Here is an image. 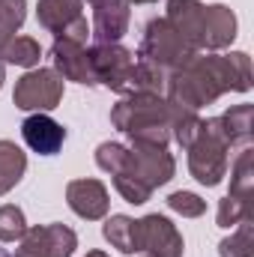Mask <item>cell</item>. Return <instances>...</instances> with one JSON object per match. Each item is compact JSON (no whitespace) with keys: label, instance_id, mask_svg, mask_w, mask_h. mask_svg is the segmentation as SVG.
I'll list each match as a JSON object with an SVG mask.
<instances>
[{"label":"cell","instance_id":"6da1fadb","mask_svg":"<svg viewBox=\"0 0 254 257\" xmlns=\"http://www.w3.org/2000/svg\"><path fill=\"white\" fill-rule=\"evenodd\" d=\"M251 90V60L245 51H233L227 57L209 54L194 57L189 66L174 72L165 84V99L200 111L203 105H212L224 93H248Z\"/></svg>","mask_w":254,"mask_h":257},{"label":"cell","instance_id":"7a4b0ae2","mask_svg":"<svg viewBox=\"0 0 254 257\" xmlns=\"http://www.w3.org/2000/svg\"><path fill=\"white\" fill-rule=\"evenodd\" d=\"M87 51H90L96 84H105L108 90H114L120 96H135V93H159V96H165L168 78L159 75L153 66L141 63L138 54L123 48L120 42L93 45Z\"/></svg>","mask_w":254,"mask_h":257},{"label":"cell","instance_id":"3957f363","mask_svg":"<svg viewBox=\"0 0 254 257\" xmlns=\"http://www.w3.org/2000/svg\"><path fill=\"white\" fill-rule=\"evenodd\" d=\"M111 123L117 132L129 135L132 144L168 147L171 144V102L159 93L123 96L111 108Z\"/></svg>","mask_w":254,"mask_h":257},{"label":"cell","instance_id":"277c9868","mask_svg":"<svg viewBox=\"0 0 254 257\" xmlns=\"http://www.w3.org/2000/svg\"><path fill=\"white\" fill-rule=\"evenodd\" d=\"M197 57V51L189 42L165 21V18H153L144 27V39L138 48V60L153 66L159 75L171 78L174 72H180L183 66H189Z\"/></svg>","mask_w":254,"mask_h":257},{"label":"cell","instance_id":"5b68a950","mask_svg":"<svg viewBox=\"0 0 254 257\" xmlns=\"http://www.w3.org/2000/svg\"><path fill=\"white\" fill-rule=\"evenodd\" d=\"M227 150H230V147L224 144L221 132L215 126V117H212V120H203L197 138L189 144L191 177H194L200 186H206V189L218 186V183L224 180V174H227Z\"/></svg>","mask_w":254,"mask_h":257},{"label":"cell","instance_id":"8992f818","mask_svg":"<svg viewBox=\"0 0 254 257\" xmlns=\"http://www.w3.org/2000/svg\"><path fill=\"white\" fill-rule=\"evenodd\" d=\"M12 102L21 111H54L63 102V78L54 69H30L15 81Z\"/></svg>","mask_w":254,"mask_h":257},{"label":"cell","instance_id":"52a82bcc","mask_svg":"<svg viewBox=\"0 0 254 257\" xmlns=\"http://www.w3.org/2000/svg\"><path fill=\"white\" fill-rule=\"evenodd\" d=\"M177 174V162L168 153V147H150V144H132L126 156V168L117 177H132L141 186H147L150 192H156L159 186L171 183Z\"/></svg>","mask_w":254,"mask_h":257},{"label":"cell","instance_id":"ba28073f","mask_svg":"<svg viewBox=\"0 0 254 257\" xmlns=\"http://www.w3.org/2000/svg\"><path fill=\"white\" fill-rule=\"evenodd\" d=\"M36 18L48 33H54V39H72L78 45H87L90 39L84 0H39Z\"/></svg>","mask_w":254,"mask_h":257},{"label":"cell","instance_id":"9c48e42d","mask_svg":"<svg viewBox=\"0 0 254 257\" xmlns=\"http://www.w3.org/2000/svg\"><path fill=\"white\" fill-rule=\"evenodd\" d=\"M135 251L150 257H183V236L171 218L150 212L135 221Z\"/></svg>","mask_w":254,"mask_h":257},{"label":"cell","instance_id":"30bf717a","mask_svg":"<svg viewBox=\"0 0 254 257\" xmlns=\"http://www.w3.org/2000/svg\"><path fill=\"white\" fill-rule=\"evenodd\" d=\"M78 248V236L66 224H36L27 227L18 239L15 257H72Z\"/></svg>","mask_w":254,"mask_h":257},{"label":"cell","instance_id":"8fae6325","mask_svg":"<svg viewBox=\"0 0 254 257\" xmlns=\"http://www.w3.org/2000/svg\"><path fill=\"white\" fill-rule=\"evenodd\" d=\"M90 9H93V27H90L93 45L120 42L129 33L132 12L126 0H90Z\"/></svg>","mask_w":254,"mask_h":257},{"label":"cell","instance_id":"7c38bea8","mask_svg":"<svg viewBox=\"0 0 254 257\" xmlns=\"http://www.w3.org/2000/svg\"><path fill=\"white\" fill-rule=\"evenodd\" d=\"M51 63H54V72L60 78H66V81L96 87V75H93V63H90L87 45H78L72 39H54V45H51Z\"/></svg>","mask_w":254,"mask_h":257},{"label":"cell","instance_id":"4fadbf2b","mask_svg":"<svg viewBox=\"0 0 254 257\" xmlns=\"http://www.w3.org/2000/svg\"><path fill=\"white\" fill-rule=\"evenodd\" d=\"M66 203L78 218L99 221L108 215V189L99 180H72L66 186Z\"/></svg>","mask_w":254,"mask_h":257},{"label":"cell","instance_id":"5bb4252c","mask_svg":"<svg viewBox=\"0 0 254 257\" xmlns=\"http://www.w3.org/2000/svg\"><path fill=\"white\" fill-rule=\"evenodd\" d=\"M165 21L189 42L194 51L203 48V3L200 0H168Z\"/></svg>","mask_w":254,"mask_h":257},{"label":"cell","instance_id":"9a60e30c","mask_svg":"<svg viewBox=\"0 0 254 257\" xmlns=\"http://www.w3.org/2000/svg\"><path fill=\"white\" fill-rule=\"evenodd\" d=\"M21 138H24V144H27L33 153H39V156H54V153H60V147H63L66 128L60 126L57 120H51L48 114H33V117H27V120L21 123Z\"/></svg>","mask_w":254,"mask_h":257},{"label":"cell","instance_id":"2e32d148","mask_svg":"<svg viewBox=\"0 0 254 257\" xmlns=\"http://www.w3.org/2000/svg\"><path fill=\"white\" fill-rule=\"evenodd\" d=\"M236 39V15L224 3L203 6V48L221 51Z\"/></svg>","mask_w":254,"mask_h":257},{"label":"cell","instance_id":"e0dca14e","mask_svg":"<svg viewBox=\"0 0 254 257\" xmlns=\"http://www.w3.org/2000/svg\"><path fill=\"white\" fill-rule=\"evenodd\" d=\"M251 117H254V105H236L227 114L215 117V126L221 132L227 147H251Z\"/></svg>","mask_w":254,"mask_h":257},{"label":"cell","instance_id":"ac0fdd59","mask_svg":"<svg viewBox=\"0 0 254 257\" xmlns=\"http://www.w3.org/2000/svg\"><path fill=\"white\" fill-rule=\"evenodd\" d=\"M24 171H27L24 150L18 144H12V141H0V197L21 183Z\"/></svg>","mask_w":254,"mask_h":257},{"label":"cell","instance_id":"d6986e66","mask_svg":"<svg viewBox=\"0 0 254 257\" xmlns=\"http://www.w3.org/2000/svg\"><path fill=\"white\" fill-rule=\"evenodd\" d=\"M227 194L254 206L251 203L254 200V150L251 147H242V153L236 156L233 171H230V192Z\"/></svg>","mask_w":254,"mask_h":257},{"label":"cell","instance_id":"ffe728a7","mask_svg":"<svg viewBox=\"0 0 254 257\" xmlns=\"http://www.w3.org/2000/svg\"><path fill=\"white\" fill-rule=\"evenodd\" d=\"M39 57H42V48H39V42L33 36H12L0 51L3 63H15V66H24V69L39 66Z\"/></svg>","mask_w":254,"mask_h":257},{"label":"cell","instance_id":"44dd1931","mask_svg":"<svg viewBox=\"0 0 254 257\" xmlns=\"http://www.w3.org/2000/svg\"><path fill=\"white\" fill-rule=\"evenodd\" d=\"M200 123H203V120L197 117V111L180 108V105L171 102V141H177L183 150H189V144L197 138Z\"/></svg>","mask_w":254,"mask_h":257},{"label":"cell","instance_id":"7402d4cb","mask_svg":"<svg viewBox=\"0 0 254 257\" xmlns=\"http://www.w3.org/2000/svg\"><path fill=\"white\" fill-rule=\"evenodd\" d=\"M102 233H105V239H108L117 251L135 254V218H129V215H111V218L105 221Z\"/></svg>","mask_w":254,"mask_h":257},{"label":"cell","instance_id":"603a6c76","mask_svg":"<svg viewBox=\"0 0 254 257\" xmlns=\"http://www.w3.org/2000/svg\"><path fill=\"white\" fill-rule=\"evenodd\" d=\"M239 230L218 242V257H254V218L236 224Z\"/></svg>","mask_w":254,"mask_h":257},{"label":"cell","instance_id":"cb8c5ba5","mask_svg":"<svg viewBox=\"0 0 254 257\" xmlns=\"http://www.w3.org/2000/svg\"><path fill=\"white\" fill-rule=\"evenodd\" d=\"M24 18H27V0H0V51L15 36V30H21Z\"/></svg>","mask_w":254,"mask_h":257},{"label":"cell","instance_id":"d4e9b609","mask_svg":"<svg viewBox=\"0 0 254 257\" xmlns=\"http://www.w3.org/2000/svg\"><path fill=\"white\" fill-rule=\"evenodd\" d=\"M126 156H129V147L114 144V141H105V144L96 147V165H99L105 174H111V177L123 174V168H126Z\"/></svg>","mask_w":254,"mask_h":257},{"label":"cell","instance_id":"484cf974","mask_svg":"<svg viewBox=\"0 0 254 257\" xmlns=\"http://www.w3.org/2000/svg\"><path fill=\"white\" fill-rule=\"evenodd\" d=\"M24 230H27L24 212L15 203L0 206V242H18L24 236Z\"/></svg>","mask_w":254,"mask_h":257},{"label":"cell","instance_id":"4316f807","mask_svg":"<svg viewBox=\"0 0 254 257\" xmlns=\"http://www.w3.org/2000/svg\"><path fill=\"white\" fill-rule=\"evenodd\" d=\"M245 218H254V206L236 200V197H230V194L218 200V215H215L218 227H236V224L245 221Z\"/></svg>","mask_w":254,"mask_h":257},{"label":"cell","instance_id":"83f0119b","mask_svg":"<svg viewBox=\"0 0 254 257\" xmlns=\"http://www.w3.org/2000/svg\"><path fill=\"white\" fill-rule=\"evenodd\" d=\"M168 206H171L174 212H180L183 218H200V215L206 212V200L197 197L194 192H174L168 197Z\"/></svg>","mask_w":254,"mask_h":257},{"label":"cell","instance_id":"f1b7e54d","mask_svg":"<svg viewBox=\"0 0 254 257\" xmlns=\"http://www.w3.org/2000/svg\"><path fill=\"white\" fill-rule=\"evenodd\" d=\"M114 189L117 194L126 200V203H135V206H141V203H147L150 200V189L147 186H141L138 180H132V177H114Z\"/></svg>","mask_w":254,"mask_h":257},{"label":"cell","instance_id":"f546056e","mask_svg":"<svg viewBox=\"0 0 254 257\" xmlns=\"http://www.w3.org/2000/svg\"><path fill=\"white\" fill-rule=\"evenodd\" d=\"M3 81H6V63L0 60V87H3Z\"/></svg>","mask_w":254,"mask_h":257},{"label":"cell","instance_id":"4dcf8cb0","mask_svg":"<svg viewBox=\"0 0 254 257\" xmlns=\"http://www.w3.org/2000/svg\"><path fill=\"white\" fill-rule=\"evenodd\" d=\"M129 6H141V3H156V0H126Z\"/></svg>","mask_w":254,"mask_h":257},{"label":"cell","instance_id":"1f68e13d","mask_svg":"<svg viewBox=\"0 0 254 257\" xmlns=\"http://www.w3.org/2000/svg\"><path fill=\"white\" fill-rule=\"evenodd\" d=\"M87 257H108L105 251H87Z\"/></svg>","mask_w":254,"mask_h":257},{"label":"cell","instance_id":"d6a6232c","mask_svg":"<svg viewBox=\"0 0 254 257\" xmlns=\"http://www.w3.org/2000/svg\"><path fill=\"white\" fill-rule=\"evenodd\" d=\"M0 257H12V254H9V251H6V248H0Z\"/></svg>","mask_w":254,"mask_h":257},{"label":"cell","instance_id":"836d02e7","mask_svg":"<svg viewBox=\"0 0 254 257\" xmlns=\"http://www.w3.org/2000/svg\"><path fill=\"white\" fill-rule=\"evenodd\" d=\"M144 257H150V254H144Z\"/></svg>","mask_w":254,"mask_h":257}]
</instances>
